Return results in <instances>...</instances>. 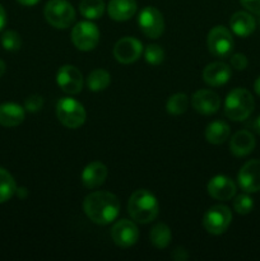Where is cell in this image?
Returning <instances> with one entry per match:
<instances>
[{"instance_id":"d4e9b609","label":"cell","mask_w":260,"mask_h":261,"mask_svg":"<svg viewBox=\"0 0 260 261\" xmlns=\"http://www.w3.org/2000/svg\"><path fill=\"white\" fill-rule=\"evenodd\" d=\"M17 191L13 176L5 168L0 167V204L10 200Z\"/></svg>"},{"instance_id":"44dd1931","label":"cell","mask_w":260,"mask_h":261,"mask_svg":"<svg viewBox=\"0 0 260 261\" xmlns=\"http://www.w3.org/2000/svg\"><path fill=\"white\" fill-rule=\"evenodd\" d=\"M229 27L239 37H247L256 28V22L250 13L236 12L229 19Z\"/></svg>"},{"instance_id":"4dcf8cb0","label":"cell","mask_w":260,"mask_h":261,"mask_svg":"<svg viewBox=\"0 0 260 261\" xmlns=\"http://www.w3.org/2000/svg\"><path fill=\"white\" fill-rule=\"evenodd\" d=\"M43 107V98L38 94H32L24 101V109L28 112H37Z\"/></svg>"},{"instance_id":"277c9868","label":"cell","mask_w":260,"mask_h":261,"mask_svg":"<svg viewBox=\"0 0 260 261\" xmlns=\"http://www.w3.org/2000/svg\"><path fill=\"white\" fill-rule=\"evenodd\" d=\"M56 116L64 126L69 129H76L84 124L87 112L81 102L70 97H64L56 103Z\"/></svg>"},{"instance_id":"74e56055","label":"cell","mask_w":260,"mask_h":261,"mask_svg":"<svg viewBox=\"0 0 260 261\" xmlns=\"http://www.w3.org/2000/svg\"><path fill=\"white\" fill-rule=\"evenodd\" d=\"M15 194H18V195H19V198H24V196L27 195V191H25V189L20 188V189H17Z\"/></svg>"},{"instance_id":"f546056e","label":"cell","mask_w":260,"mask_h":261,"mask_svg":"<svg viewBox=\"0 0 260 261\" xmlns=\"http://www.w3.org/2000/svg\"><path fill=\"white\" fill-rule=\"evenodd\" d=\"M252 208H254V201L247 194L237 195L236 199L233 200V209L241 216L249 214L252 211Z\"/></svg>"},{"instance_id":"2e32d148","label":"cell","mask_w":260,"mask_h":261,"mask_svg":"<svg viewBox=\"0 0 260 261\" xmlns=\"http://www.w3.org/2000/svg\"><path fill=\"white\" fill-rule=\"evenodd\" d=\"M231 68L222 61L211 63L204 68L203 79L208 86L221 87L226 84L231 78Z\"/></svg>"},{"instance_id":"ab89813d","label":"cell","mask_w":260,"mask_h":261,"mask_svg":"<svg viewBox=\"0 0 260 261\" xmlns=\"http://www.w3.org/2000/svg\"><path fill=\"white\" fill-rule=\"evenodd\" d=\"M254 129H255V132L260 135V116L257 117L256 121L254 122Z\"/></svg>"},{"instance_id":"9c48e42d","label":"cell","mask_w":260,"mask_h":261,"mask_svg":"<svg viewBox=\"0 0 260 261\" xmlns=\"http://www.w3.org/2000/svg\"><path fill=\"white\" fill-rule=\"evenodd\" d=\"M138 24L142 32L149 38H158L165 31L162 13L154 7H145L138 17Z\"/></svg>"},{"instance_id":"603a6c76","label":"cell","mask_w":260,"mask_h":261,"mask_svg":"<svg viewBox=\"0 0 260 261\" xmlns=\"http://www.w3.org/2000/svg\"><path fill=\"white\" fill-rule=\"evenodd\" d=\"M111 83V75L105 69H96L87 76L86 84L89 91L101 92L105 91Z\"/></svg>"},{"instance_id":"e575fe53","label":"cell","mask_w":260,"mask_h":261,"mask_svg":"<svg viewBox=\"0 0 260 261\" xmlns=\"http://www.w3.org/2000/svg\"><path fill=\"white\" fill-rule=\"evenodd\" d=\"M5 23H7V13L3 5L0 4V31L5 27Z\"/></svg>"},{"instance_id":"6da1fadb","label":"cell","mask_w":260,"mask_h":261,"mask_svg":"<svg viewBox=\"0 0 260 261\" xmlns=\"http://www.w3.org/2000/svg\"><path fill=\"white\" fill-rule=\"evenodd\" d=\"M83 209L93 223L106 226L119 216L120 201L117 196L110 191H94L86 196Z\"/></svg>"},{"instance_id":"83f0119b","label":"cell","mask_w":260,"mask_h":261,"mask_svg":"<svg viewBox=\"0 0 260 261\" xmlns=\"http://www.w3.org/2000/svg\"><path fill=\"white\" fill-rule=\"evenodd\" d=\"M2 46L7 51H18L22 46L20 36L14 31H7L2 36Z\"/></svg>"},{"instance_id":"8992f818","label":"cell","mask_w":260,"mask_h":261,"mask_svg":"<svg viewBox=\"0 0 260 261\" xmlns=\"http://www.w3.org/2000/svg\"><path fill=\"white\" fill-rule=\"evenodd\" d=\"M206 45L212 55L216 58H227L231 55L235 42L231 32L226 27L217 25L209 31Z\"/></svg>"},{"instance_id":"f35d334b","label":"cell","mask_w":260,"mask_h":261,"mask_svg":"<svg viewBox=\"0 0 260 261\" xmlns=\"http://www.w3.org/2000/svg\"><path fill=\"white\" fill-rule=\"evenodd\" d=\"M5 69H7V65H5L4 61H3L2 59H0V78H2L3 74L5 73Z\"/></svg>"},{"instance_id":"7a4b0ae2","label":"cell","mask_w":260,"mask_h":261,"mask_svg":"<svg viewBox=\"0 0 260 261\" xmlns=\"http://www.w3.org/2000/svg\"><path fill=\"white\" fill-rule=\"evenodd\" d=\"M127 212L135 222L147 224L157 218L160 205L155 196L150 191L140 189V190L134 191L130 196Z\"/></svg>"},{"instance_id":"ffe728a7","label":"cell","mask_w":260,"mask_h":261,"mask_svg":"<svg viewBox=\"0 0 260 261\" xmlns=\"http://www.w3.org/2000/svg\"><path fill=\"white\" fill-rule=\"evenodd\" d=\"M24 109L13 102L0 105V125L5 127H14L24 121Z\"/></svg>"},{"instance_id":"484cf974","label":"cell","mask_w":260,"mask_h":261,"mask_svg":"<svg viewBox=\"0 0 260 261\" xmlns=\"http://www.w3.org/2000/svg\"><path fill=\"white\" fill-rule=\"evenodd\" d=\"M79 12L87 19H98L105 13L103 0H82Z\"/></svg>"},{"instance_id":"d590c367","label":"cell","mask_w":260,"mask_h":261,"mask_svg":"<svg viewBox=\"0 0 260 261\" xmlns=\"http://www.w3.org/2000/svg\"><path fill=\"white\" fill-rule=\"evenodd\" d=\"M17 2L19 3V4L25 5V7H32V5L37 4L40 0H17Z\"/></svg>"},{"instance_id":"30bf717a","label":"cell","mask_w":260,"mask_h":261,"mask_svg":"<svg viewBox=\"0 0 260 261\" xmlns=\"http://www.w3.org/2000/svg\"><path fill=\"white\" fill-rule=\"evenodd\" d=\"M56 83L68 94H78L83 88V75L74 65H63L56 74Z\"/></svg>"},{"instance_id":"cb8c5ba5","label":"cell","mask_w":260,"mask_h":261,"mask_svg":"<svg viewBox=\"0 0 260 261\" xmlns=\"http://www.w3.org/2000/svg\"><path fill=\"white\" fill-rule=\"evenodd\" d=\"M150 242L157 249H166L172 240V233L167 224L157 223L152 228L149 234Z\"/></svg>"},{"instance_id":"8d00e7d4","label":"cell","mask_w":260,"mask_h":261,"mask_svg":"<svg viewBox=\"0 0 260 261\" xmlns=\"http://www.w3.org/2000/svg\"><path fill=\"white\" fill-rule=\"evenodd\" d=\"M254 91L256 92L257 96H260V76L256 79V81H255V83H254Z\"/></svg>"},{"instance_id":"ac0fdd59","label":"cell","mask_w":260,"mask_h":261,"mask_svg":"<svg viewBox=\"0 0 260 261\" xmlns=\"http://www.w3.org/2000/svg\"><path fill=\"white\" fill-rule=\"evenodd\" d=\"M255 144L256 142L251 133L247 130H240L235 133L232 139L229 140V149L236 157H245L254 150Z\"/></svg>"},{"instance_id":"5b68a950","label":"cell","mask_w":260,"mask_h":261,"mask_svg":"<svg viewBox=\"0 0 260 261\" xmlns=\"http://www.w3.org/2000/svg\"><path fill=\"white\" fill-rule=\"evenodd\" d=\"M48 24L55 28H68L75 20V10L66 0H50L43 10Z\"/></svg>"},{"instance_id":"ba28073f","label":"cell","mask_w":260,"mask_h":261,"mask_svg":"<svg viewBox=\"0 0 260 261\" xmlns=\"http://www.w3.org/2000/svg\"><path fill=\"white\" fill-rule=\"evenodd\" d=\"M232 222V213L228 206L213 205L203 217V226L212 234H222Z\"/></svg>"},{"instance_id":"8fae6325","label":"cell","mask_w":260,"mask_h":261,"mask_svg":"<svg viewBox=\"0 0 260 261\" xmlns=\"http://www.w3.org/2000/svg\"><path fill=\"white\" fill-rule=\"evenodd\" d=\"M143 45L134 37H122L114 46V56L119 63L132 64L140 58Z\"/></svg>"},{"instance_id":"5bb4252c","label":"cell","mask_w":260,"mask_h":261,"mask_svg":"<svg viewBox=\"0 0 260 261\" xmlns=\"http://www.w3.org/2000/svg\"><path fill=\"white\" fill-rule=\"evenodd\" d=\"M191 105L199 114L212 115L218 111L219 106H221V98L216 92L211 91V89H200L194 93L193 98H191Z\"/></svg>"},{"instance_id":"52a82bcc","label":"cell","mask_w":260,"mask_h":261,"mask_svg":"<svg viewBox=\"0 0 260 261\" xmlns=\"http://www.w3.org/2000/svg\"><path fill=\"white\" fill-rule=\"evenodd\" d=\"M71 41L78 50H93L99 42L98 28L94 23L87 22V20L76 23L71 31Z\"/></svg>"},{"instance_id":"e0dca14e","label":"cell","mask_w":260,"mask_h":261,"mask_svg":"<svg viewBox=\"0 0 260 261\" xmlns=\"http://www.w3.org/2000/svg\"><path fill=\"white\" fill-rule=\"evenodd\" d=\"M109 171L101 162H92L82 172V182L87 189L99 188L106 181Z\"/></svg>"},{"instance_id":"9a60e30c","label":"cell","mask_w":260,"mask_h":261,"mask_svg":"<svg viewBox=\"0 0 260 261\" xmlns=\"http://www.w3.org/2000/svg\"><path fill=\"white\" fill-rule=\"evenodd\" d=\"M208 194L216 200H229L236 194V184L227 176H214L208 184Z\"/></svg>"},{"instance_id":"7c38bea8","label":"cell","mask_w":260,"mask_h":261,"mask_svg":"<svg viewBox=\"0 0 260 261\" xmlns=\"http://www.w3.org/2000/svg\"><path fill=\"white\" fill-rule=\"evenodd\" d=\"M112 241L120 247H130L137 244L139 239V231L134 222L129 219H121L116 222L111 229Z\"/></svg>"},{"instance_id":"f1b7e54d","label":"cell","mask_w":260,"mask_h":261,"mask_svg":"<svg viewBox=\"0 0 260 261\" xmlns=\"http://www.w3.org/2000/svg\"><path fill=\"white\" fill-rule=\"evenodd\" d=\"M145 61L150 65H160L165 59V51L161 46L158 45H149L147 46L144 51Z\"/></svg>"},{"instance_id":"836d02e7","label":"cell","mask_w":260,"mask_h":261,"mask_svg":"<svg viewBox=\"0 0 260 261\" xmlns=\"http://www.w3.org/2000/svg\"><path fill=\"white\" fill-rule=\"evenodd\" d=\"M171 257L176 261H185L189 259V254L183 247H177V249L173 250V252L171 254Z\"/></svg>"},{"instance_id":"1f68e13d","label":"cell","mask_w":260,"mask_h":261,"mask_svg":"<svg viewBox=\"0 0 260 261\" xmlns=\"http://www.w3.org/2000/svg\"><path fill=\"white\" fill-rule=\"evenodd\" d=\"M247 64H249V61L244 54H235L231 56V65L236 70H245L247 68Z\"/></svg>"},{"instance_id":"d6a6232c","label":"cell","mask_w":260,"mask_h":261,"mask_svg":"<svg viewBox=\"0 0 260 261\" xmlns=\"http://www.w3.org/2000/svg\"><path fill=\"white\" fill-rule=\"evenodd\" d=\"M242 7L254 14H260V0H240Z\"/></svg>"},{"instance_id":"d6986e66","label":"cell","mask_w":260,"mask_h":261,"mask_svg":"<svg viewBox=\"0 0 260 261\" xmlns=\"http://www.w3.org/2000/svg\"><path fill=\"white\" fill-rule=\"evenodd\" d=\"M138 5L135 0H110L107 12L114 20L124 22L134 17Z\"/></svg>"},{"instance_id":"4fadbf2b","label":"cell","mask_w":260,"mask_h":261,"mask_svg":"<svg viewBox=\"0 0 260 261\" xmlns=\"http://www.w3.org/2000/svg\"><path fill=\"white\" fill-rule=\"evenodd\" d=\"M237 180L245 193L260 191V160H251L245 163L240 170Z\"/></svg>"},{"instance_id":"3957f363","label":"cell","mask_w":260,"mask_h":261,"mask_svg":"<svg viewBox=\"0 0 260 261\" xmlns=\"http://www.w3.org/2000/svg\"><path fill=\"white\" fill-rule=\"evenodd\" d=\"M254 97L247 89L236 88L228 93L224 101V112L232 121H244L254 111Z\"/></svg>"},{"instance_id":"7402d4cb","label":"cell","mask_w":260,"mask_h":261,"mask_svg":"<svg viewBox=\"0 0 260 261\" xmlns=\"http://www.w3.org/2000/svg\"><path fill=\"white\" fill-rule=\"evenodd\" d=\"M229 137V126L224 121H213L206 126L205 139L211 144H222Z\"/></svg>"},{"instance_id":"4316f807","label":"cell","mask_w":260,"mask_h":261,"mask_svg":"<svg viewBox=\"0 0 260 261\" xmlns=\"http://www.w3.org/2000/svg\"><path fill=\"white\" fill-rule=\"evenodd\" d=\"M189 107V97L185 93H176L168 98L166 109L170 115H178L184 114Z\"/></svg>"}]
</instances>
